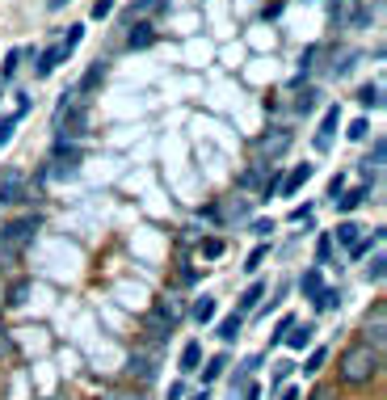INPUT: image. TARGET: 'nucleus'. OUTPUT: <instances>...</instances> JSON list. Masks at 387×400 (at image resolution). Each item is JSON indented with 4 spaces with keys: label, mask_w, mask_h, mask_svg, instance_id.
I'll return each instance as SVG.
<instances>
[{
    "label": "nucleus",
    "mask_w": 387,
    "mask_h": 400,
    "mask_svg": "<svg viewBox=\"0 0 387 400\" xmlns=\"http://www.w3.org/2000/svg\"><path fill=\"white\" fill-rule=\"evenodd\" d=\"M379 363H383L379 349L370 341H358V345H350L345 354H341V379L345 383H366V379L379 375Z\"/></svg>",
    "instance_id": "obj_1"
},
{
    "label": "nucleus",
    "mask_w": 387,
    "mask_h": 400,
    "mask_svg": "<svg viewBox=\"0 0 387 400\" xmlns=\"http://www.w3.org/2000/svg\"><path fill=\"white\" fill-rule=\"evenodd\" d=\"M312 304H316V308H320V312H333V308H337V304H341V295H337V291H328V287H324V291H320V295H316V299H312Z\"/></svg>",
    "instance_id": "obj_20"
},
{
    "label": "nucleus",
    "mask_w": 387,
    "mask_h": 400,
    "mask_svg": "<svg viewBox=\"0 0 387 400\" xmlns=\"http://www.w3.org/2000/svg\"><path fill=\"white\" fill-rule=\"evenodd\" d=\"M316 257H320V262L333 257V236H328V232H324V236H320V244H316Z\"/></svg>",
    "instance_id": "obj_26"
},
{
    "label": "nucleus",
    "mask_w": 387,
    "mask_h": 400,
    "mask_svg": "<svg viewBox=\"0 0 387 400\" xmlns=\"http://www.w3.org/2000/svg\"><path fill=\"white\" fill-rule=\"evenodd\" d=\"M261 262H265V244L249 253V266H244V270H249V274H257V270H261Z\"/></svg>",
    "instance_id": "obj_29"
},
{
    "label": "nucleus",
    "mask_w": 387,
    "mask_h": 400,
    "mask_svg": "<svg viewBox=\"0 0 387 400\" xmlns=\"http://www.w3.org/2000/svg\"><path fill=\"white\" fill-rule=\"evenodd\" d=\"M253 232H257V236H265V232H273V224H269V219H257V224H253Z\"/></svg>",
    "instance_id": "obj_37"
},
{
    "label": "nucleus",
    "mask_w": 387,
    "mask_h": 400,
    "mask_svg": "<svg viewBox=\"0 0 387 400\" xmlns=\"http://www.w3.org/2000/svg\"><path fill=\"white\" fill-rule=\"evenodd\" d=\"M202 253H206V257H219V253H224V240H206Z\"/></svg>",
    "instance_id": "obj_35"
},
{
    "label": "nucleus",
    "mask_w": 387,
    "mask_h": 400,
    "mask_svg": "<svg viewBox=\"0 0 387 400\" xmlns=\"http://www.w3.org/2000/svg\"><path fill=\"white\" fill-rule=\"evenodd\" d=\"M312 173H316L312 165H299V169H291V173L278 181V190H282V194H295V190H303V185L312 181Z\"/></svg>",
    "instance_id": "obj_8"
},
{
    "label": "nucleus",
    "mask_w": 387,
    "mask_h": 400,
    "mask_svg": "<svg viewBox=\"0 0 387 400\" xmlns=\"http://www.w3.org/2000/svg\"><path fill=\"white\" fill-rule=\"evenodd\" d=\"M109 13H114V0H97V5H93V17H97V21L109 17Z\"/></svg>",
    "instance_id": "obj_31"
},
{
    "label": "nucleus",
    "mask_w": 387,
    "mask_h": 400,
    "mask_svg": "<svg viewBox=\"0 0 387 400\" xmlns=\"http://www.w3.org/2000/svg\"><path fill=\"white\" fill-rule=\"evenodd\" d=\"M13 131H17V118H0V147L13 139Z\"/></svg>",
    "instance_id": "obj_28"
},
{
    "label": "nucleus",
    "mask_w": 387,
    "mask_h": 400,
    "mask_svg": "<svg viewBox=\"0 0 387 400\" xmlns=\"http://www.w3.org/2000/svg\"><path fill=\"white\" fill-rule=\"evenodd\" d=\"M181 396H186V383H173V388H169V400H181Z\"/></svg>",
    "instance_id": "obj_38"
},
{
    "label": "nucleus",
    "mask_w": 387,
    "mask_h": 400,
    "mask_svg": "<svg viewBox=\"0 0 387 400\" xmlns=\"http://www.w3.org/2000/svg\"><path fill=\"white\" fill-rule=\"evenodd\" d=\"M80 38H84V26H72L64 42H55L51 51H42V55H38V76H51V72L60 68V64H64V60L76 51V46H80Z\"/></svg>",
    "instance_id": "obj_3"
},
{
    "label": "nucleus",
    "mask_w": 387,
    "mask_h": 400,
    "mask_svg": "<svg viewBox=\"0 0 387 400\" xmlns=\"http://www.w3.org/2000/svg\"><path fill=\"white\" fill-rule=\"evenodd\" d=\"M312 337H316V325H291V333L282 337L291 349H307L312 345Z\"/></svg>",
    "instance_id": "obj_10"
},
{
    "label": "nucleus",
    "mask_w": 387,
    "mask_h": 400,
    "mask_svg": "<svg viewBox=\"0 0 387 400\" xmlns=\"http://www.w3.org/2000/svg\"><path fill=\"white\" fill-rule=\"evenodd\" d=\"M224 367H228V358H224V354H215V358L206 363V371H202V383H210V379H219V375H224Z\"/></svg>",
    "instance_id": "obj_23"
},
{
    "label": "nucleus",
    "mask_w": 387,
    "mask_h": 400,
    "mask_svg": "<svg viewBox=\"0 0 387 400\" xmlns=\"http://www.w3.org/2000/svg\"><path fill=\"white\" fill-rule=\"evenodd\" d=\"M240 325H244V320H240V312H236V316H228V320H219V337H224V341H236V337H240Z\"/></svg>",
    "instance_id": "obj_19"
},
{
    "label": "nucleus",
    "mask_w": 387,
    "mask_h": 400,
    "mask_svg": "<svg viewBox=\"0 0 387 400\" xmlns=\"http://www.w3.org/2000/svg\"><path fill=\"white\" fill-rule=\"evenodd\" d=\"M177 316H181V308L173 304V299H160V304L147 312V333L152 337H169L173 325H177Z\"/></svg>",
    "instance_id": "obj_4"
},
{
    "label": "nucleus",
    "mask_w": 387,
    "mask_h": 400,
    "mask_svg": "<svg viewBox=\"0 0 387 400\" xmlns=\"http://www.w3.org/2000/svg\"><path fill=\"white\" fill-rule=\"evenodd\" d=\"M366 333H370L375 349H379V354H383V341H387V312H383V308H375V316L366 320Z\"/></svg>",
    "instance_id": "obj_9"
},
{
    "label": "nucleus",
    "mask_w": 387,
    "mask_h": 400,
    "mask_svg": "<svg viewBox=\"0 0 387 400\" xmlns=\"http://www.w3.org/2000/svg\"><path fill=\"white\" fill-rule=\"evenodd\" d=\"M68 5V0H46V9H64Z\"/></svg>",
    "instance_id": "obj_41"
},
{
    "label": "nucleus",
    "mask_w": 387,
    "mask_h": 400,
    "mask_svg": "<svg viewBox=\"0 0 387 400\" xmlns=\"http://www.w3.org/2000/svg\"><path fill=\"white\" fill-rule=\"evenodd\" d=\"M379 240H383V232H375V236H358V240L350 244V253H354V257H366V253H370V244H379Z\"/></svg>",
    "instance_id": "obj_22"
},
{
    "label": "nucleus",
    "mask_w": 387,
    "mask_h": 400,
    "mask_svg": "<svg viewBox=\"0 0 387 400\" xmlns=\"http://www.w3.org/2000/svg\"><path fill=\"white\" fill-rule=\"evenodd\" d=\"M17 64H21V51H9V60H5V72H0V76H5V80H9V76L17 72Z\"/></svg>",
    "instance_id": "obj_32"
},
{
    "label": "nucleus",
    "mask_w": 387,
    "mask_h": 400,
    "mask_svg": "<svg viewBox=\"0 0 387 400\" xmlns=\"http://www.w3.org/2000/svg\"><path fill=\"white\" fill-rule=\"evenodd\" d=\"M291 143H295V135L278 127V131H269V135H261V139H257V156L273 165L278 156H287V152H291Z\"/></svg>",
    "instance_id": "obj_5"
},
{
    "label": "nucleus",
    "mask_w": 387,
    "mask_h": 400,
    "mask_svg": "<svg viewBox=\"0 0 387 400\" xmlns=\"http://www.w3.org/2000/svg\"><path fill=\"white\" fill-rule=\"evenodd\" d=\"M26 198V173L21 169H5L0 173V207H13Z\"/></svg>",
    "instance_id": "obj_6"
},
{
    "label": "nucleus",
    "mask_w": 387,
    "mask_h": 400,
    "mask_svg": "<svg viewBox=\"0 0 387 400\" xmlns=\"http://www.w3.org/2000/svg\"><path fill=\"white\" fill-rule=\"evenodd\" d=\"M34 232H38V219H34V215H26V219H9L5 228H0V262L21 257V248L34 240Z\"/></svg>",
    "instance_id": "obj_2"
},
{
    "label": "nucleus",
    "mask_w": 387,
    "mask_h": 400,
    "mask_svg": "<svg viewBox=\"0 0 387 400\" xmlns=\"http://www.w3.org/2000/svg\"><path fill=\"white\" fill-rule=\"evenodd\" d=\"M370 278L383 282V253H375V262H370Z\"/></svg>",
    "instance_id": "obj_36"
},
{
    "label": "nucleus",
    "mask_w": 387,
    "mask_h": 400,
    "mask_svg": "<svg viewBox=\"0 0 387 400\" xmlns=\"http://www.w3.org/2000/svg\"><path fill=\"white\" fill-rule=\"evenodd\" d=\"M152 38H156V34H152V26H143V21H139V26H131L127 46H131V51H143V46H152Z\"/></svg>",
    "instance_id": "obj_12"
},
{
    "label": "nucleus",
    "mask_w": 387,
    "mask_h": 400,
    "mask_svg": "<svg viewBox=\"0 0 387 400\" xmlns=\"http://www.w3.org/2000/svg\"><path fill=\"white\" fill-rule=\"evenodd\" d=\"M198 363H202V345H198V341H190V345L181 349V371H186V375H194V371H198Z\"/></svg>",
    "instance_id": "obj_13"
},
{
    "label": "nucleus",
    "mask_w": 387,
    "mask_h": 400,
    "mask_svg": "<svg viewBox=\"0 0 387 400\" xmlns=\"http://www.w3.org/2000/svg\"><path fill=\"white\" fill-rule=\"evenodd\" d=\"M101 76H105V64H93V68L84 72V80H80V93H93V89L101 84Z\"/></svg>",
    "instance_id": "obj_21"
},
{
    "label": "nucleus",
    "mask_w": 387,
    "mask_h": 400,
    "mask_svg": "<svg viewBox=\"0 0 387 400\" xmlns=\"http://www.w3.org/2000/svg\"><path fill=\"white\" fill-rule=\"evenodd\" d=\"M215 312H219V304H215L210 295H202L198 304H194V320H198V325H210V320H215Z\"/></svg>",
    "instance_id": "obj_14"
},
{
    "label": "nucleus",
    "mask_w": 387,
    "mask_h": 400,
    "mask_svg": "<svg viewBox=\"0 0 387 400\" xmlns=\"http://www.w3.org/2000/svg\"><path fill=\"white\" fill-rule=\"evenodd\" d=\"M312 400H333V396H328V388H320V392H312Z\"/></svg>",
    "instance_id": "obj_40"
},
{
    "label": "nucleus",
    "mask_w": 387,
    "mask_h": 400,
    "mask_svg": "<svg viewBox=\"0 0 387 400\" xmlns=\"http://www.w3.org/2000/svg\"><path fill=\"white\" fill-rule=\"evenodd\" d=\"M316 97H320L316 89H303V97L295 102V106H299V114H312V110H316Z\"/></svg>",
    "instance_id": "obj_25"
},
{
    "label": "nucleus",
    "mask_w": 387,
    "mask_h": 400,
    "mask_svg": "<svg viewBox=\"0 0 387 400\" xmlns=\"http://www.w3.org/2000/svg\"><path fill=\"white\" fill-rule=\"evenodd\" d=\"M291 325H295V320H291V316H282V320H278V329H273V337H269V341H273V345H278V341H282V337L291 333Z\"/></svg>",
    "instance_id": "obj_30"
},
{
    "label": "nucleus",
    "mask_w": 387,
    "mask_h": 400,
    "mask_svg": "<svg viewBox=\"0 0 387 400\" xmlns=\"http://www.w3.org/2000/svg\"><path fill=\"white\" fill-rule=\"evenodd\" d=\"M299 291H303L307 299H316V295L324 291V278H320V270H307V274L299 278Z\"/></svg>",
    "instance_id": "obj_15"
},
{
    "label": "nucleus",
    "mask_w": 387,
    "mask_h": 400,
    "mask_svg": "<svg viewBox=\"0 0 387 400\" xmlns=\"http://www.w3.org/2000/svg\"><path fill=\"white\" fill-rule=\"evenodd\" d=\"M337 122H341V106H328V110H324V122H320V135H316V147H320V152H328Z\"/></svg>",
    "instance_id": "obj_7"
},
{
    "label": "nucleus",
    "mask_w": 387,
    "mask_h": 400,
    "mask_svg": "<svg viewBox=\"0 0 387 400\" xmlns=\"http://www.w3.org/2000/svg\"><path fill=\"white\" fill-rule=\"evenodd\" d=\"M5 349H9V337H5V333H0V354H5Z\"/></svg>",
    "instance_id": "obj_42"
},
{
    "label": "nucleus",
    "mask_w": 387,
    "mask_h": 400,
    "mask_svg": "<svg viewBox=\"0 0 387 400\" xmlns=\"http://www.w3.org/2000/svg\"><path fill=\"white\" fill-rule=\"evenodd\" d=\"M324 358H328L324 349H312V358H307V367H303V371H320V367H324Z\"/></svg>",
    "instance_id": "obj_34"
},
{
    "label": "nucleus",
    "mask_w": 387,
    "mask_h": 400,
    "mask_svg": "<svg viewBox=\"0 0 387 400\" xmlns=\"http://www.w3.org/2000/svg\"><path fill=\"white\" fill-rule=\"evenodd\" d=\"M358 232H362L358 224H337V244H345V248H350V244L358 240Z\"/></svg>",
    "instance_id": "obj_24"
},
{
    "label": "nucleus",
    "mask_w": 387,
    "mask_h": 400,
    "mask_svg": "<svg viewBox=\"0 0 387 400\" xmlns=\"http://www.w3.org/2000/svg\"><path fill=\"white\" fill-rule=\"evenodd\" d=\"M26 299H30V282L21 278V282H13V287H9V299H5V304H9V308H21Z\"/></svg>",
    "instance_id": "obj_17"
},
{
    "label": "nucleus",
    "mask_w": 387,
    "mask_h": 400,
    "mask_svg": "<svg viewBox=\"0 0 387 400\" xmlns=\"http://www.w3.org/2000/svg\"><path fill=\"white\" fill-rule=\"evenodd\" d=\"M194 400H206V392H198V396H194Z\"/></svg>",
    "instance_id": "obj_43"
},
{
    "label": "nucleus",
    "mask_w": 387,
    "mask_h": 400,
    "mask_svg": "<svg viewBox=\"0 0 387 400\" xmlns=\"http://www.w3.org/2000/svg\"><path fill=\"white\" fill-rule=\"evenodd\" d=\"M358 102H362L366 110H379V106H383V89H379V84H366V89L358 93Z\"/></svg>",
    "instance_id": "obj_16"
},
{
    "label": "nucleus",
    "mask_w": 387,
    "mask_h": 400,
    "mask_svg": "<svg viewBox=\"0 0 387 400\" xmlns=\"http://www.w3.org/2000/svg\"><path fill=\"white\" fill-rule=\"evenodd\" d=\"M366 131H370V122H366V118L350 122V139H366Z\"/></svg>",
    "instance_id": "obj_33"
},
{
    "label": "nucleus",
    "mask_w": 387,
    "mask_h": 400,
    "mask_svg": "<svg viewBox=\"0 0 387 400\" xmlns=\"http://www.w3.org/2000/svg\"><path fill=\"white\" fill-rule=\"evenodd\" d=\"M278 400H299V392H295V388H282V396H278Z\"/></svg>",
    "instance_id": "obj_39"
},
{
    "label": "nucleus",
    "mask_w": 387,
    "mask_h": 400,
    "mask_svg": "<svg viewBox=\"0 0 387 400\" xmlns=\"http://www.w3.org/2000/svg\"><path fill=\"white\" fill-rule=\"evenodd\" d=\"M261 295H265V287H261V282H253V287L240 295V312H253V308L261 304Z\"/></svg>",
    "instance_id": "obj_18"
},
{
    "label": "nucleus",
    "mask_w": 387,
    "mask_h": 400,
    "mask_svg": "<svg viewBox=\"0 0 387 400\" xmlns=\"http://www.w3.org/2000/svg\"><path fill=\"white\" fill-rule=\"evenodd\" d=\"M362 198H370V185H358V190H350V194H337L333 203H337V211H354V207H362Z\"/></svg>",
    "instance_id": "obj_11"
},
{
    "label": "nucleus",
    "mask_w": 387,
    "mask_h": 400,
    "mask_svg": "<svg viewBox=\"0 0 387 400\" xmlns=\"http://www.w3.org/2000/svg\"><path fill=\"white\" fill-rule=\"evenodd\" d=\"M383 156H387V143L379 139V143H375V152H370V161H366V173H370V169H379V165H383Z\"/></svg>",
    "instance_id": "obj_27"
}]
</instances>
